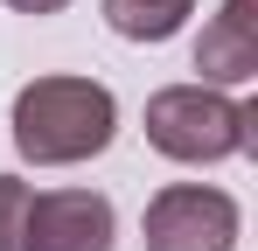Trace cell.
<instances>
[{
    "label": "cell",
    "instance_id": "cell-1",
    "mask_svg": "<svg viewBox=\"0 0 258 251\" xmlns=\"http://www.w3.org/2000/svg\"><path fill=\"white\" fill-rule=\"evenodd\" d=\"M119 133V98L91 77H35L14 91V147L35 167H70L105 154Z\"/></svg>",
    "mask_w": 258,
    "mask_h": 251
},
{
    "label": "cell",
    "instance_id": "cell-2",
    "mask_svg": "<svg viewBox=\"0 0 258 251\" xmlns=\"http://www.w3.org/2000/svg\"><path fill=\"white\" fill-rule=\"evenodd\" d=\"M251 133H258V105L216 91V84H168L147 98V147L168 161H188V167L230 161L251 147Z\"/></svg>",
    "mask_w": 258,
    "mask_h": 251
},
{
    "label": "cell",
    "instance_id": "cell-3",
    "mask_svg": "<svg viewBox=\"0 0 258 251\" xmlns=\"http://www.w3.org/2000/svg\"><path fill=\"white\" fill-rule=\"evenodd\" d=\"M237 244V203L203 181H174L147 203V251H230Z\"/></svg>",
    "mask_w": 258,
    "mask_h": 251
},
{
    "label": "cell",
    "instance_id": "cell-4",
    "mask_svg": "<svg viewBox=\"0 0 258 251\" xmlns=\"http://www.w3.org/2000/svg\"><path fill=\"white\" fill-rule=\"evenodd\" d=\"M119 216L98 189H49L28 203V230L21 251H112Z\"/></svg>",
    "mask_w": 258,
    "mask_h": 251
},
{
    "label": "cell",
    "instance_id": "cell-5",
    "mask_svg": "<svg viewBox=\"0 0 258 251\" xmlns=\"http://www.w3.org/2000/svg\"><path fill=\"white\" fill-rule=\"evenodd\" d=\"M196 70L203 84H251L258 77V21H251V0H223L203 42H196Z\"/></svg>",
    "mask_w": 258,
    "mask_h": 251
},
{
    "label": "cell",
    "instance_id": "cell-6",
    "mask_svg": "<svg viewBox=\"0 0 258 251\" xmlns=\"http://www.w3.org/2000/svg\"><path fill=\"white\" fill-rule=\"evenodd\" d=\"M188 14H196V0H105L112 35H126V42H168Z\"/></svg>",
    "mask_w": 258,
    "mask_h": 251
},
{
    "label": "cell",
    "instance_id": "cell-7",
    "mask_svg": "<svg viewBox=\"0 0 258 251\" xmlns=\"http://www.w3.org/2000/svg\"><path fill=\"white\" fill-rule=\"evenodd\" d=\"M28 203L35 189L21 174H0V251H21V230H28Z\"/></svg>",
    "mask_w": 258,
    "mask_h": 251
},
{
    "label": "cell",
    "instance_id": "cell-8",
    "mask_svg": "<svg viewBox=\"0 0 258 251\" xmlns=\"http://www.w3.org/2000/svg\"><path fill=\"white\" fill-rule=\"evenodd\" d=\"M14 14H56V7H70V0H7Z\"/></svg>",
    "mask_w": 258,
    "mask_h": 251
}]
</instances>
